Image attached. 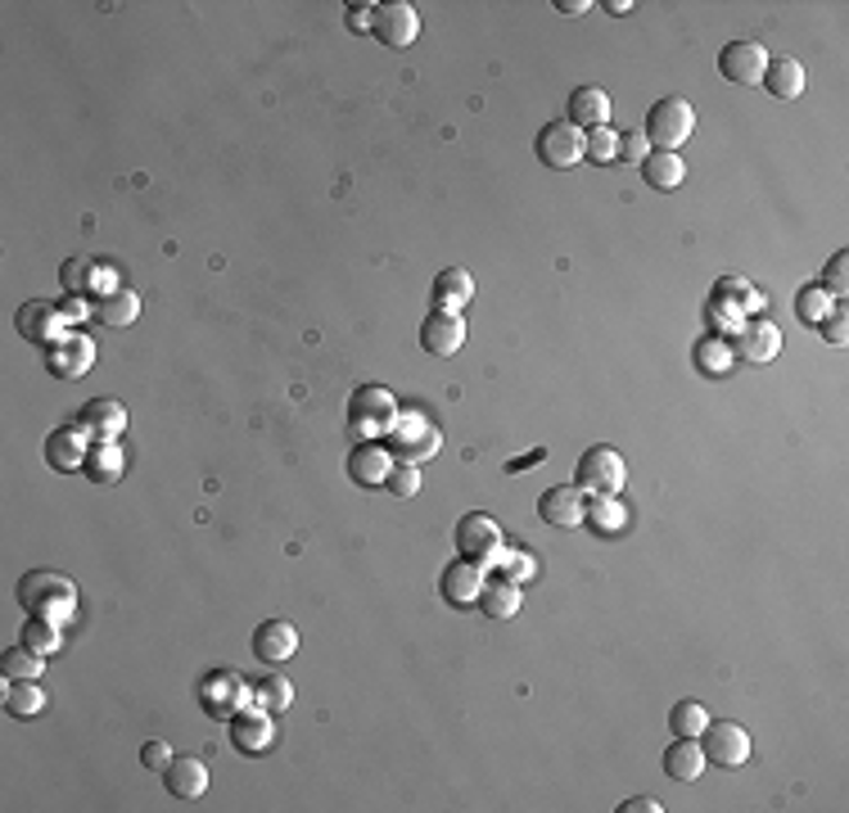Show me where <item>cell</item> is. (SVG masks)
<instances>
[{"instance_id": "1", "label": "cell", "mask_w": 849, "mask_h": 813, "mask_svg": "<svg viewBox=\"0 0 849 813\" xmlns=\"http://www.w3.org/2000/svg\"><path fill=\"white\" fill-rule=\"evenodd\" d=\"M19 605L28 615H41V620H54V624H68L78 610V583L59 574V570H32L19 579Z\"/></svg>"}, {"instance_id": "2", "label": "cell", "mask_w": 849, "mask_h": 813, "mask_svg": "<svg viewBox=\"0 0 849 813\" xmlns=\"http://www.w3.org/2000/svg\"><path fill=\"white\" fill-rule=\"evenodd\" d=\"M389 439V456H398V461H411V465H420V461H430L439 448H443V434H439V425L420 412V406H402L398 412V421H393V430L384 434Z\"/></svg>"}, {"instance_id": "3", "label": "cell", "mask_w": 849, "mask_h": 813, "mask_svg": "<svg viewBox=\"0 0 849 813\" xmlns=\"http://www.w3.org/2000/svg\"><path fill=\"white\" fill-rule=\"evenodd\" d=\"M398 398L384 389V384H362V389H352L348 398V425L358 439H384L398 421Z\"/></svg>"}, {"instance_id": "4", "label": "cell", "mask_w": 849, "mask_h": 813, "mask_svg": "<svg viewBox=\"0 0 849 813\" xmlns=\"http://www.w3.org/2000/svg\"><path fill=\"white\" fill-rule=\"evenodd\" d=\"M691 131H696V109H691V100H682V96H665V100H656L651 104V113H647V141L656 145V150H669V154H678L687 141H691Z\"/></svg>"}, {"instance_id": "5", "label": "cell", "mask_w": 849, "mask_h": 813, "mask_svg": "<svg viewBox=\"0 0 849 813\" xmlns=\"http://www.w3.org/2000/svg\"><path fill=\"white\" fill-rule=\"evenodd\" d=\"M628 480V465L623 456L610 448V443H592L583 456H579V470H575V484L592 498H615Z\"/></svg>"}, {"instance_id": "6", "label": "cell", "mask_w": 849, "mask_h": 813, "mask_svg": "<svg viewBox=\"0 0 849 813\" xmlns=\"http://www.w3.org/2000/svg\"><path fill=\"white\" fill-rule=\"evenodd\" d=\"M199 705L212 719H236L240 710L253 705V683H244V678L231 673V669H212L199 683Z\"/></svg>"}, {"instance_id": "7", "label": "cell", "mask_w": 849, "mask_h": 813, "mask_svg": "<svg viewBox=\"0 0 849 813\" xmlns=\"http://www.w3.org/2000/svg\"><path fill=\"white\" fill-rule=\"evenodd\" d=\"M533 154H538L547 168H556V172L575 168V163L583 159V131H579L570 118H556V122H547V127L533 136Z\"/></svg>"}, {"instance_id": "8", "label": "cell", "mask_w": 849, "mask_h": 813, "mask_svg": "<svg viewBox=\"0 0 849 813\" xmlns=\"http://www.w3.org/2000/svg\"><path fill=\"white\" fill-rule=\"evenodd\" d=\"M696 741H700V751H705V764L741 769L750 760V732L741 723H715V727H705Z\"/></svg>"}, {"instance_id": "9", "label": "cell", "mask_w": 849, "mask_h": 813, "mask_svg": "<svg viewBox=\"0 0 849 813\" xmlns=\"http://www.w3.org/2000/svg\"><path fill=\"white\" fill-rule=\"evenodd\" d=\"M498 548H502V529H498V520H492L488 511L461 515V524H457V552H461L466 561L488 565L492 556H498Z\"/></svg>"}, {"instance_id": "10", "label": "cell", "mask_w": 849, "mask_h": 813, "mask_svg": "<svg viewBox=\"0 0 849 813\" xmlns=\"http://www.w3.org/2000/svg\"><path fill=\"white\" fill-rule=\"evenodd\" d=\"M46 367H50L59 380H82V375L96 367V339L82 334V330H68L59 344L46 349Z\"/></svg>"}, {"instance_id": "11", "label": "cell", "mask_w": 849, "mask_h": 813, "mask_svg": "<svg viewBox=\"0 0 849 813\" xmlns=\"http://www.w3.org/2000/svg\"><path fill=\"white\" fill-rule=\"evenodd\" d=\"M763 68H768V50L759 41H728L719 50V73L732 87H755L763 82Z\"/></svg>"}, {"instance_id": "12", "label": "cell", "mask_w": 849, "mask_h": 813, "mask_svg": "<svg viewBox=\"0 0 849 813\" xmlns=\"http://www.w3.org/2000/svg\"><path fill=\"white\" fill-rule=\"evenodd\" d=\"M371 32L380 46L389 50H407L420 32V14L416 6H407V0H393V6H376V19H371Z\"/></svg>"}, {"instance_id": "13", "label": "cell", "mask_w": 849, "mask_h": 813, "mask_svg": "<svg viewBox=\"0 0 849 813\" xmlns=\"http://www.w3.org/2000/svg\"><path fill=\"white\" fill-rule=\"evenodd\" d=\"M19 334L28 339V344H59V339L68 334V321L59 312V303H46V299H28L19 308Z\"/></svg>"}, {"instance_id": "14", "label": "cell", "mask_w": 849, "mask_h": 813, "mask_svg": "<svg viewBox=\"0 0 849 813\" xmlns=\"http://www.w3.org/2000/svg\"><path fill=\"white\" fill-rule=\"evenodd\" d=\"M294 651H299V629L290 620H262L253 629V660H262L267 669L294 660Z\"/></svg>"}, {"instance_id": "15", "label": "cell", "mask_w": 849, "mask_h": 813, "mask_svg": "<svg viewBox=\"0 0 849 813\" xmlns=\"http://www.w3.org/2000/svg\"><path fill=\"white\" fill-rule=\"evenodd\" d=\"M777 349H782V334H777L768 317H750L732 334V358H746V362H772Z\"/></svg>"}, {"instance_id": "16", "label": "cell", "mask_w": 849, "mask_h": 813, "mask_svg": "<svg viewBox=\"0 0 849 813\" xmlns=\"http://www.w3.org/2000/svg\"><path fill=\"white\" fill-rule=\"evenodd\" d=\"M420 344H425V353H435V358L461 353V344H466V321H461L457 312H430V317L420 321Z\"/></svg>"}, {"instance_id": "17", "label": "cell", "mask_w": 849, "mask_h": 813, "mask_svg": "<svg viewBox=\"0 0 849 813\" xmlns=\"http://www.w3.org/2000/svg\"><path fill=\"white\" fill-rule=\"evenodd\" d=\"M87 452H91V434H87L78 421L50 430V439H46V461H50V470H78V465H87Z\"/></svg>"}, {"instance_id": "18", "label": "cell", "mask_w": 849, "mask_h": 813, "mask_svg": "<svg viewBox=\"0 0 849 813\" xmlns=\"http://www.w3.org/2000/svg\"><path fill=\"white\" fill-rule=\"evenodd\" d=\"M583 511H588V502H583V489H579V484H556V489H547V493L538 498V515H542L547 524H556V529L583 524Z\"/></svg>"}, {"instance_id": "19", "label": "cell", "mask_w": 849, "mask_h": 813, "mask_svg": "<svg viewBox=\"0 0 849 813\" xmlns=\"http://www.w3.org/2000/svg\"><path fill=\"white\" fill-rule=\"evenodd\" d=\"M389 470H393V456H389V448L376 443V439H362L358 448H352V456H348V474H352V480H358L362 489L389 484Z\"/></svg>"}, {"instance_id": "20", "label": "cell", "mask_w": 849, "mask_h": 813, "mask_svg": "<svg viewBox=\"0 0 849 813\" xmlns=\"http://www.w3.org/2000/svg\"><path fill=\"white\" fill-rule=\"evenodd\" d=\"M470 299H475V277L466 267H443L439 277H435V285H430V303H435V312H466L470 308Z\"/></svg>"}, {"instance_id": "21", "label": "cell", "mask_w": 849, "mask_h": 813, "mask_svg": "<svg viewBox=\"0 0 849 813\" xmlns=\"http://www.w3.org/2000/svg\"><path fill=\"white\" fill-rule=\"evenodd\" d=\"M439 588H443V601H448V605H457V610H461V605H475V601H479V588H483V565L457 556V561L443 570Z\"/></svg>"}, {"instance_id": "22", "label": "cell", "mask_w": 849, "mask_h": 813, "mask_svg": "<svg viewBox=\"0 0 849 813\" xmlns=\"http://www.w3.org/2000/svg\"><path fill=\"white\" fill-rule=\"evenodd\" d=\"M78 425H82L91 439H118L122 425H127V406H122L118 398H91V402L82 406Z\"/></svg>"}, {"instance_id": "23", "label": "cell", "mask_w": 849, "mask_h": 813, "mask_svg": "<svg viewBox=\"0 0 849 813\" xmlns=\"http://www.w3.org/2000/svg\"><path fill=\"white\" fill-rule=\"evenodd\" d=\"M271 736H276V723H271V714L258 710V705H249V710H240V714L231 719V741L240 745V751H249V755L267 751Z\"/></svg>"}, {"instance_id": "24", "label": "cell", "mask_w": 849, "mask_h": 813, "mask_svg": "<svg viewBox=\"0 0 849 813\" xmlns=\"http://www.w3.org/2000/svg\"><path fill=\"white\" fill-rule=\"evenodd\" d=\"M570 122H575L579 131L610 127V96H606L601 87H592V82L575 87V91H570Z\"/></svg>"}, {"instance_id": "25", "label": "cell", "mask_w": 849, "mask_h": 813, "mask_svg": "<svg viewBox=\"0 0 849 813\" xmlns=\"http://www.w3.org/2000/svg\"><path fill=\"white\" fill-rule=\"evenodd\" d=\"M163 782L177 800H199L208 791V764L194 755H172V764L163 769Z\"/></svg>"}, {"instance_id": "26", "label": "cell", "mask_w": 849, "mask_h": 813, "mask_svg": "<svg viewBox=\"0 0 849 813\" xmlns=\"http://www.w3.org/2000/svg\"><path fill=\"white\" fill-rule=\"evenodd\" d=\"M759 87H768V96H777V100H800L805 96V63L791 59V54L768 59Z\"/></svg>"}, {"instance_id": "27", "label": "cell", "mask_w": 849, "mask_h": 813, "mask_svg": "<svg viewBox=\"0 0 849 813\" xmlns=\"http://www.w3.org/2000/svg\"><path fill=\"white\" fill-rule=\"evenodd\" d=\"M520 601H525V592L511 579H483V588H479V610L488 620H498V624L520 615Z\"/></svg>"}, {"instance_id": "28", "label": "cell", "mask_w": 849, "mask_h": 813, "mask_svg": "<svg viewBox=\"0 0 849 813\" xmlns=\"http://www.w3.org/2000/svg\"><path fill=\"white\" fill-rule=\"evenodd\" d=\"M665 773L673 782H696L705 773V751L696 736H673V745L665 751Z\"/></svg>"}, {"instance_id": "29", "label": "cell", "mask_w": 849, "mask_h": 813, "mask_svg": "<svg viewBox=\"0 0 849 813\" xmlns=\"http://www.w3.org/2000/svg\"><path fill=\"white\" fill-rule=\"evenodd\" d=\"M583 524L597 538H619V533H628V506L619 502V493L615 498H592L588 511H583Z\"/></svg>"}, {"instance_id": "30", "label": "cell", "mask_w": 849, "mask_h": 813, "mask_svg": "<svg viewBox=\"0 0 849 813\" xmlns=\"http://www.w3.org/2000/svg\"><path fill=\"white\" fill-rule=\"evenodd\" d=\"M642 181L651 185V190H678L682 181H687V168H682V159L678 154H669V150H651L642 163Z\"/></svg>"}, {"instance_id": "31", "label": "cell", "mask_w": 849, "mask_h": 813, "mask_svg": "<svg viewBox=\"0 0 849 813\" xmlns=\"http://www.w3.org/2000/svg\"><path fill=\"white\" fill-rule=\"evenodd\" d=\"M91 317L100 325H131L140 317V294L136 290H113V294H100L91 303Z\"/></svg>"}, {"instance_id": "32", "label": "cell", "mask_w": 849, "mask_h": 813, "mask_svg": "<svg viewBox=\"0 0 849 813\" xmlns=\"http://www.w3.org/2000/svg\"><path fill=\"white\" fill-rule=\"evenodd\" d=\"M96 484H113L122 480V448L118 439H91V452H87V465H82Z\"/></svg>"}, {"instance_id": "33", "label": "cell", "mask_w": 849, "mask_h": 813, "mask_svg": "<svg viewBox=\"0 0 849 813\" xmlns=\"http://www.w3.org/2000/svg\"><path fill=\"white\" fill-rule=\"evenodd\" d=\"M41 669H46V655L32 651L28 642H19V646H10L6 655H0V673H6V683H32Z\"/></svg>"}, {"instance_id": "34", "label": "cell", "mask_w": 849, "mask_h": 813, "mask_svg": "<svg viewBox=\"0 0 849 813\" xmlns=\"http://www.w3.org/2000/svg\"><path fill=\"white\" fill-rule=\"evenodd\" d=\"M492 570H498V579H511V583H529L533 574H538V561H533V552H525V548H498V556L488 561Z\"/></svg>"}, {"instance_id": "35", "label": "cell", "mask_w": 849, "mask_h": 813, "mask_svg": "<svg viewBox=\"0 0 849 813\" xmlns=\"http://www.w3.org/2000/svg\"><path fill=\"white\" fill-rule=\"evenodd\" d=\"M840 308V299H831V290H822V285H805L800 294H796V317L805 321V325H822L831 312Z\"/></svg>"}, {"instance_id": "36", "label": "cell", "mask_w": 849, "mask_h": 813, "mask_svg": "<svg viewBox=\"0 0 849 813\" xmlns=\"http://www.w3.org/2000/svg\"><path fill=\"white\" fill-rule=\"evenodd\" d=\"M691 358H696V367L705 371V375H728L732 371V344H723V339H715V334H705V339H696V349H691Z\"/></svg>"}, {"instance_id": "37", "label": "cell", "mask_w": 849, "mask_h": 813, "mask_svg": "<svg viewBox=\"0 0 849 813\" xmlns=\"http://www.w3.org/2000/svg\"><path fill=\"white\" fill-rule=\"evenodd\" d=\"M6 710L14 719H32V714L46 710V692L37 687V678H32V683H6Z\"/></svg>"}, {"instance_id": "38", "label": "cell", "mask_w": 849, "mask_h": 813, "mask_svg": "<svg viewBox=\"0 0 849 813\" xmlns=\"http://www.w3.org/2000/svg\"><path fill=\"white\" fill-rule=\"evenodd\" d=\"M290 701H294V687L286 683V678H262V683L253 687V705L258 710H267V714H286L290 710Z\"/></svg>"}, {"instance_id": "39", "label": "cell", "mask_w": 849, "mask_h": 813, "mask_svg": "<svg viewBox=\"0 0 849 813\" xmlns=\"http://www.w3.org/2000/svg\"><path fill=\"white\" fill-rule=\"evenodd\" d=\"M669 727H673V736H700L705 727H710V714H705L700 701H678L669 710Z\"/></svg>"}, {"instance_id": "40", "label": "cell", "mask_w": 849, "mask_h": 813, "mask_svg": "<svg viewBox=\"0 0 849 813\" xmlns=\"http://www.w3.org/2000/svg\"><path fill=\"white\" fill-rule=\"evenodd\" d=\"M63 624H54V620H41V615H28V624H23V642L32 646V651H41V655H54L59 651V642H63V633H59Z\"/></svg>"}, {"instance_id": "41", "label": "cell", "mask_w": 849, "mask_h": 813, "mask_svg": "<svg viewBox=\"0 0 849 813\" xmlns=\"http://www.w3.org/2000/svg\"><path fill=\"white\" fill-rule=\"evenodd\" d=\"M96 267H100V262H91V258H68V262L59 267L63 290H68V294H91V285H96Z\"/></svg>"}, {"instance_id": "42", "label": "cell", "mask_w": 849, "mask_h": 813, "mask_svg": "<svg viewBox=\"0 0 849 813\" xmlns=\"http://www.w3.org/2000/svg\"><path fill=\"white\" fill-rule=\"evenodd\" d=\"M583 159H592V163H615V159H619V131H610V127L583 131Z\"/></svg>"}, {"instance_id": "43", "label": "cell", "mask_w": 849, "mask_h": 813, "mask_svg": "<svg viewBox=\"0 0 849 813\" xmlns=\"http://www.w3.org/2000/svg\"><path fill=\"white\" fill-rule=\"evenodd\" d=\"M389 493H393V498H416V493H420V465L398 461V465L389 470Z\"/></svg>"}, {"instance_id": "44", "label": "cell", "mask_w": 849, "mask_h": 813, "mask_svg": "<svg viewBox=\"0 0 849 813\" xmlns=\"http://www.w3.org/2000/svg\"><path fill=\"white\" fill-rule=\"evenodd\" d=\"M647 154H651V141L642 136V127H637V131H619V159L623 163H642Z\"/></svg>"}, {"instance_id": "45", "label": "cell", "mask_w": 849, "mask_h": 813, "mask_svg": "<svg viewBox=\"0 0 849 813\" xmlns=\"http://www.w3.org/2000/svg\"><path fill=\"white\" fill-rule=\"evenodd\" d=\"M845 271H849V253H836L831 262H827V277L818 281L822 290H831L836 299H845Z\"/></svg>"}, {"instance_id": "46", "label": "cell", "mask_w": 849, "mask_h": 813, "mask_svg": "<svg viewBox=\"0 0 849 813\" xmlns=\"http://www.w3.org/2000/svg\"><path fill=\"white\" fill-rule=\"evenodd\" d=\"M140 760H146V769H168L172 751H168L163 741H146V745H140Z\"/></svg>"}, {"instance_id": "47", "label": "cell", "mask_w": 849, "mask_h": 813, "mask_svg": "<svg viewBox=\"0 0 849 813\" xmlns=\"http://www.w3.org/2000/svg\"><path fill=\"white\" fill-rule=\"evenodd\" d=\"M818 330L827 334V344H845V339H849V334H845V303H840V308H836V312H831Z\"/></svg>"}, {"instance_id": "48", "label": "cell", "mask_w": 849, "mask_h": 813, "mask_svg": "<svg viewBox=\"0 0 849 813\" xmlns=\"http://www.w3.org/2000/svg\"><path fill=\"white\" fill-rule=\"evenodd\" d=\"M371 19H376V6H348V32H371Z\"/></svg>"}, {"instance_id": "49", "label": "cell", "mask_w": 849, "mask_h": 813, "mask_svg": "<svg viewBox=\"0 0 849 813\" xmlns=\"http://www.w3.org/2000/svg\"><path fill=\"white\" fill-rule=\"evenodd\" d=\"M59 312H63V321H87V317H91V303H87V294H68V299L59 303Z\"/></svg>"}, {"instance_id": "50", "label": "cell", "mask_w": 849, "mask_h": 813, "mask_svg": "<svg viewBox=\"0 0 849 813\" xmlns=\"http://www.w3.org/2000/svg\"><path fill=\"white\" fill-rule=\"evenodd\" d=\"M665 804L660 800H651V795H637V800H628V804H619V813H660Z\"/></svg>"}, {"instance_id": "51", "label": "cell", "mask_w": 849, "mask_h": 813, "mask_svg": "<svg viewBox=\"0 0 849 813\" xmlns=\"http://www.w3.org/2000/svg\"><path fill=\"white\" fill-rule=\"evenodd\" d=\"M556 10H560V14H588L592 0H556Z\"/></svg>"}]
</instances>
